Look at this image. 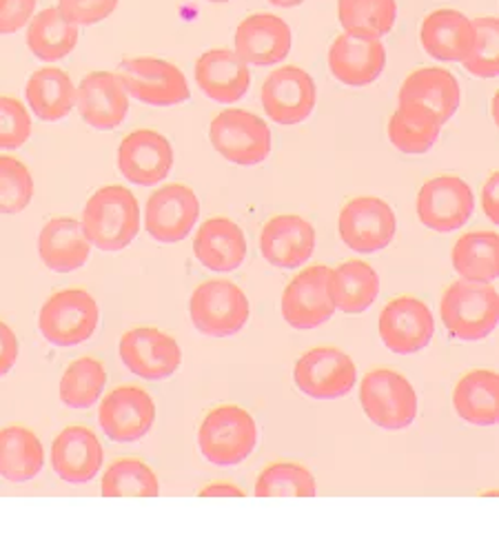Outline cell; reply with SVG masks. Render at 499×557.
Returning a JSON list of instances; mask_svg holds the SVG:
<instances>
[{
    "label": "cell",
    "mask_w": 499,
    "mask_h": 557,
    "mask_svg": "<svg viewBox=\"0 0 499 557\" xmlns=\"http://www.w3.org/2000/svg\"><path fill=\"white\" fill-rule=\"evenodd\" d=\"M80 222L96 249L114 253L129 247L138 236L140 205L129 189L109 185L87 200Z\"/></svg>",
    "instance_id": "1"
},
{
    "label": "cell",
    "mask_w": 499,
    "mask_h": 557,
    "mask_svg": "<svg viewBox=\"0 0 499 557\" xmlns=\"http://www.w3.org/2000/svg\"><path fill=\"white\" fill-rule=\"evenodd\" d=\"M439 313L451 336L462 343L488 338L499 322V296L490 283L458 281L441 296Z\"/></svg>",
    "instance_id": "2"
},
{
    "label": "cell",
    "mask_w": 499,
    "mask_h": 557,
    "mask_svg": "<svg viewBox=\"0 0 499 557\" xmlns=\"http://www.w3.org/2000/svg\"><path fill=\"white\" fill-rule=\"evenodd\" d=\"M255 444V420L249 411L236 405L213 409L198 431L200 454L215 467H236L245 462L253 454Z\"/></svg>",
    "instance_id": "3"
},
{
    "label": "cell",
    "mask_w": 499,
    "mask_h": 557,
    "mask_svg": "<svg viewBox=\"0 0 499 557\" xmlns=\"http://www.w3.org/2000/svg\"><path fill=\"white\" fill-rule=\"evenodd\" d=\"M360 405L366 418L384 431L409 429L417 418L415 388L394 369H375L364 375Z\"/></svg>",
    "instance_id": "4"
},
{
    "label": "cell",
    "mask_w": 499,
    "mask_h": 557,
    "mask_svg": "<svg viewBox=\"0 0 499 557\" xmlns=\"http://www.w3.org/2000/svg\"><path fill=\"white\" fill-rule=\"evenodd\" d=\"M100 322L96 298L85 289L53 294L38 313L42 338L55 347H76L87 343Z\"/></svg>",
    "instance_id": "5"
},
{
    "label": "cell",
    "mask_w": 499,
    "mask_h": 557,
    "mask_svg": "<svg viewBox=\"0 0 499 557\" xmlns=\"http://www.w3.org/2000/svg\"><path fill=\"white\" fill-rule=\"evenodd\" d=\"M191 322L204 336L232 338L245 329L251 315L249 298L232 281H207L189 300Z\"/></svg>",
    "instance_id": "6"
},
{
    "label": "cell",
    "mask_w": 499,
    "mask_h": 557,
    "mask_svg": "<svg viewBox=\"0 0 499 557\" xmlns=\"http://www.w3.org/2000/svg\"><path fill=\"white\" fill-rule=\"evenodd\" d=\"M209 140L222 158L242 166L264 162L273 145L269 125L247 109L220 111L209 127Z\"/></svg>",
    "instance_id": "7"
},
{
    "label": "cell",
    "mask_w": 499,
    "mask_h": 557,
    "mask_svg": "<svg viewBox=\"0 0 499 557\" xmlns=\"http://www.w3.org/2000/svg\"><path fill=\"white\" fill-rule=\"evenodd\" d=\"M294 380L309 398L338 400L355 388L358 367L338 347H315L296 362Z\"/></svg>",
    "instance_id": "8"
},
{
    "label": "cell",
    "mask_w": 499,
    "mask_h": 557,
    "mask_svg": "<svg viewBox=\"0 0 499 557\" xmlns=\"http://www.w3.org/2000/svg\"><path fill=\"white\" fill-rule=\"evenodd\" d=\"M396 211L375 196H358L340 211L338 230L342 243L358 253L386 249L396 238Z\"/></svg>",
    "instance_id": "9"
},
{
    "label": "cell",
    "mask_w": 499,
    "mask_h": 557,
    "mask_svg": "<svg viewBox=\"0 0 499 557\" xmlns=\"http://www.w3.org/2000/svg\"><path fill=\"white\" fill-rule=\"evenodd\" d=\"M116 76L132 98L151 107H170L189 98L185 74L176 65L149 55L123 61Z\"/></svg>",
    "instance_id": "10"
},
{
    "label": "cell",
    "mask_w": 499,
    "mask_h": 557,
    "mask_svg": "<svg viewBox=\"0 0 499 557\" xmlns=\"http://www.w3.org/2000/svg\"><path fill=\"white\" fill-rule=\"evenodd\" d=\"M475 211V196L466 181L458 176H437L417 194V218L437 234L462 230Z\"/></svg>",
    "instance_id": "11"
},
{
    "label": "cell",
    "mask_w": 499,
    "mask_h": 557,
    "mask_svg": "<svg viewBox=\"0 0 499 557\" xmlns=\"http://www.w3.org/2000/svg\"><path fill=\"white\" fill-rule=\"evenodd\" d=\"M377 331L388 351L396 356H413L431 345L435 336V318L426 302L400 296L382 309Z\"/></svg>",
    "instance_id": "12"
},
{
    "label": "cell",
    "mask_w": 499,
    "mask_h": 557,
    "mask_svg": "<svg viewBox=\"0 0 499 557\" xmlns=\"http://www.w3.org/2000/svg\"><path fill=\"white\" fill-rule=\"evenodd\" d=\"M266 116L283 127L298 125L311 116L317 100V89L309 72L296 65H285L271 72L260 91Z\"/></svg>",
    "instance_id": "13"
},
{
    "label": "cell",
    "mask_w": 499,
    "mask_h": 557,
    "mask_svg": "<svg viewBox=\"0 0 499 557\" xmlns=\"http://www.w3.org/2000/svg\"><path fill=\"white\" fill-rule=\"evenodd\" d=\"M200 215V200L187 185H164L153 191L145 207V230L158 243L185 240Z\"/></svg>",
    "instance_id": "14"
},
{
    "label": "cell",
    "mask_w": 499,
    "mask_h": 557,
    "mask_svg": "<svg viewBox=\"0 0 499 557\" xmlns=\"http://www.w3.org/2000/svg\"><path fill=\"white\" fill-rule=\"evenodd\" d=\"M155 422V403L142 386L125 384L111 392L100 409L98 424L102 433L116 444L142 440Z\"/></svg>",
    "instance_id": "15"
},
{
    "label": "cell",
    "mask_w": 499,
    "mask_h": 557,
    "mask_svg": "<svg viewBox=\"0 0 499 557\" xmlns=\"http://www.w3.org/2000/svg\"><path fill=\"white\" fill-rule=\"evenodd\" d=\"M336 313L330 296V269L313 264L300 271L283 294V318L289 326L317 329Z\"/></svg>",
    "instance_id": "16"
},
{
    "label": "cell",
    "mask_w": 499,
    "mask_h": 557,
    "mask_svg": "<svg viewBox=\"0 0 499 557\" xmlns=\"http://www.w3.org/2000/svg\"><path fill=\"white\" fill-rule=\"evenodd\" d=\"M118 351L129 373L149 382L172 377L183 364L180 345L153 326H138L127 331Z\"/></svg>",
    "instance_id": "17"
},
{
    "label": "cell",
    "mask_w": 499,
    "mask_h": 557,
    "mask_svg": "<svg viewBox=\"0 0 499 557\" xmlns=\"http://www.w3.org/2000/svg\"><path fill=\"white\" fill-rule=\"evenodd\" d=\"M386 65L382 40L362 29H345L328 49L330 74L351 87H366L379 78Z\"/></svg>",
    "instance_id": "18"
},
{
    "label": "cell",
    "mask_w": 499,
    "mask_h": 557,
    "mask_svg": "<svg viewBox=\"0 0 499 557\" xmlns=\"http://www.w3.org/2000/svg\"><path fill=\"white\" fill-rule=\"evenodd\" d=\"M172 166V143L153 129L132 132L118 147V170L134 185L153 187L170 176Z\"/></svg>",
    "instance_id": "19"
},
{
    "label": "cell",
    "mask_w": 499,
    "mask_h": 557,
    "mask_svg": "<svg viewBox=\"0 0 499 557\" xmlns=\"http://www.w3.org/2000/svg\"><path fill=\"white\" fill-rule=\"evenodd\" d=\"M76 107L89 127L109 132L125 123L129 114V94L116 74L91 72L76 87Z\"/></svg>",
    "instance_id": "20"
},
{
    "label": "cell",
    "mask_w": 499,
    "mask_h": 557,
    "mask_svg": "<svg viewBox=\"0 0 499 557\" xmlns=\"http://www.w3.org/2000/svg\"><path fill=\"white\" fill-rule=\"evenodd\" d=\"M315 230L309 220L296 213L271 218L260 234L264 260L277 269H300L315 251Z\"/></svg>",
    "instance_id": "21"
},
{
    "label": "cell",
    "mask_w": 499,
    "mask_h": 557,
    "mask_svg": "<svg viewBox=\"0 0 499 557\" xmlns=\"http://www.w3.org/2000/svg\"><path fill=\"white\" fill-rule=\"evenodd\" d=\"M104 460L98 435L83 424L65 426L51 444V469L67 484L91 482Z\"/></svg>",
    "instance_id": "22"
},
{
    "label": "cell",
    "mask_w": 499,
    "mask_h": 557,
    "mask_svg": "<svg viewBox=\"0 0 499 557\" xmlns=\"http://www.w3.org/2000/svg\"><path fill=\"white\" fill-rule=\"evenodd\" d=\"M247 65H277L291 51V27L273 14H253L236 29V49Z\"/></svg>",
    "instance_id": "23"
},
{
    "label": "cell",
    "mask_w": 499,
    "mask_h": 557,
    "mask_svg": "<svg viewBox=\"0 0 499 557\" xmlns=\"http://www.w3.org/2000/svg\"><path fill=\"white\" fill-rule=\"evenodd\" d=\"M196 83L204 96L220 104L238 102L249 85V65L232 49H209L196 63Z\"/></svg>",
    "instance_id": "24"
},
{
    "label": "cell",
    "mask_w": 499,
    "mask_h": 557,
    "mask_svg": "<svg viewBox=\"0 0 499 557\" xmlns=\"http://www.w3.org/2000/svg\"><path fill=\"white\" fill-rule=\"evenodd\" d=\"M91 247L93 245L85 234L83 222L70 215L51 218L38 236L40 260L55 273H72L85 267Z\"/></svg>",
    "instance_id": "25"
},
{
    "label": "cell",
    "mask_w": 499,
    "mask_h": 557,
    "mask_svg": "<svg viewBox=\"0 0 499 557\" xmlns=\"http://www.w3.org/2000/svg\"><path fill=\"white\" fill-rule=\"evenodd\" d=\"M194 253L209 271H236L247 258L245 232L232 218H209L196 232Z\"/></svg>",
    "instance_id": "26"
},
{
    "label": "cell",
    "mask_w": 499,
    "mask_h": 557,
    "mask_svg": "<svg viewBox=\"0 0 499 557\" xmlns=\"http://www.w3.org/2000/svg\"><path fill=\"white\" fill-rule=\"evenodd\" d=\"M420 40L433 59L464 63L475 40L473 21L456 10H437L424 18Z\"/></svg>",
    "instance_id": "27"
},
{
    "label": "cell",
    "mask_w": 499,
    "mask_h": 557,
    "mask_svg": "<svg viewBox=\"0 0 499 557\" xmlns=\"http://www.w3.org/2000/svg\"><path fill=\"white\" fill-rule=\"evenodd\" d=\"M398 100L424 104L444 125L449 123L460 109L462 89L451 72L439 67H422L402 83Z\"/></svg>",
    "instance_id": "28"
},
{
    "label": "cell",
    "mask_w": 499,
    "mask_h": 557,
    "mask_svg": "<svg viewBox=\"0 0 499 557\" xmlns=\"http://www.w3.org/2000/svg\"><path fill=\"white\" fill-rule=\"evenodd\" d=\"M460 420L471 426H495L499 420V375L482 369L466 373L453 392Z\"/></svg>",
    "instance_id": "29"
},
{
    "label": "cell",
    "mask_w": 499,
    "mask_h": 557,
    "mask_svg": "<svg viewBox=\"0 0 499 557\" xmlns=\"http://www.w3.org/2000/svg\"><path fill=\"white\" fill-rule=\"evenodd\" d=\"M45 465V449L34 431L25 426L0 429V478L10 484L34 480Z\"/></svg>",
    "instance_id": "30"
},
{
    "label": "cell",
    "mask_w": 499,
    "mask_h": 557,
    "mask_svg": "<svg viewBox=\"0 0 499 557\" xmlns=\"http://www.w3.org/2000/svg\"><path fill=\"white\" fill-rule=\"evenodd\" d=\"M25 94L36 119L45 123L63 121L76 104V87L70 74L59 67H42L32 74Z\"/></svg>",
    "instance_id": "31"
},
{
    "label": "cell",
    "mask_w": 499,
    "mask_h": 557,
    "mask_svg": "<svg viewBox=\"0 0 499 557\" xmlns=\"http://www.w3.org/2000/svg\"><path fill=\"white\" fill-rule=\"evenodd\" d=\"M330 296L336 309L355 315L366 311L379 296V275L362 260H349L330 269Z\"/></svg>",
    "instance_id": "32"
},
{
    "label": "cell",
    "mask_w": 499,
    "mask_h": 557,
    "mask_svg": "<svg viewBox=\"0 0 499 557\" xmlns=\"http://www.w3.org/2000/svg\"><path fill=\"white\" fill-rule=\"evenodd\" d=\"M441 123L431 109L417 102H400L388 121V140L402 153H426L439 138Z\"/></svg>",
    "instance_id": "33"
},
{
    "label": "cell",
    "mask_w": 499,
    "mask_h": 557,
    "mask_svg": "<svg viewBox=\"0 0 499 557\" xmlns=\"http://www.w3.org/2000/svg\"><path fill=\"white\" fill-rule=\"evenodd\" d=\"M27 45L40 61H61L78 45V25L67 21L59 8H47L29 21Z\"/></svg>",
    "instance_id": "34"
},
{
    "label": "cell",
    "mask_w": 499,
    "mask_h": 557,
    "mask_svg": "<svg viewBox=\"0 0 499 557\" xmlns=\"http://www.w3.org/2000/svg\"><path fill=\"white\" fill-rule=\"evenodd\" d=\"M453 269L464 281L495 283L499 275V238L495 232L464 234L453 247Z\"/></svg>",
    "instance_id": "35"
},
{
    "label": "cell",
    "mask_w": 499,
    "mask_h": 557,
    "mask_svg": "<svg viewBox=\"0 0 499 557\" xmlns=\"http://www.w3.org/2000/svg\"><path fill=\"white\" fill-rule=\"evenodd\" d=\"M104 386H107V371L102 362L91 356H83L65 369L59 394L65 407L76 411H87L100 400Z\"/></svg>",
    "instance_id": "36"
},
{
    "label": "cell",
    "mask_w": 499,
    "mask_h": 557,
    "mask_svg": "<svg viewBox=\"0 0 499 557\" xmlns=\"http://www.w3.org/2000/svg\"><path fill=\"white\" fill-rule=\"evenodd\" d=\"M100 491L104 497H155L160 484L149 465L138 458H121L107 469Z\"/></svg>",
    "instance_id": "37"
},
{
    "label": "cell",
    "mask_w": 499,
    "mask_h": 557,
    "mask_svg": "<svg viewBox=\"0 0 499 557\" xmlns=\"http://www.w3.org/2000/svg\"><path fill=\"white\" fill-rule=\"evenodd\" d=\"M338 18L345 29H362L379 38L396 27L398 3L396 0H338Z\"/></svg>",
    "instance_id": "38"
},
{
    "label": "cell",
    "mask_w": 499,
    "mask_h": 557,
    "mask_svg": "<svg viewBox=\"0 0 499 557\" xmlns=\"http://www.w3.org/2000/svg\"><path fill=\"white\" fill-rule=\"evenodd\" d=\"M255 497H313L317 484L313 473L296 462H275L260 473Z\"/></svg>",
    "instance_id": "39"
},
{
    "label": "cell",
    "mask_w": 499,
    "mask_h": 557,
    "mask_svg": "<svg viewBox=\"0 0 499 557\" xmlns=\"http://www.w3.org/2000/svg\"><path fill=\"white\" fill-rule=\"evenodd\" d=\"M34 198V178L27 164L0 153V213L14 215L27 209Z\"/></svg>",
    "instance_id": "40"
},
{
    "label": "cell",
    "mask_w": 499,
    "mask_h": 557,
    "mask_svg": "<svg viewBox=\"0 0 499 557\" xmlns=\"http://www.w3.org/2000/svg\"><path fill=\"white\" fill-rule=\"evenodd\" d=\"M473 32H475L473 49L464 59L466 72L477 76V78H497V74H499V63H497L499 27H497V18L484 16V18L473 21Z\"/></svg>",
    "instance_id": "41"
},
{
    "label": "cell",
    "mask_w": 499,
    "mask_h": 557,
    "mask_svg": "<svg viewBox=\"0 0 499 557\" xmlns=\"http://www.w3.org/2000/svg\"><path fill=\"white\" fill-rule=\"evenodd\" d=\"M29 111L18 98L0 96V149H18L32 138Z\"/></svg>",
    "instance_id": "42"
},
{
    "label": "cell",
    "mask_w": 499,
    "mask_h": 557,
    "mask_svg": "<svg viewBox=\"0 0 499 557\" xmlns=\"http://www.w3.org/2000/svg\"><path fill=\"white\" fill-rule=\"evenodd\" d=\"M118 8V0H59V10L74 25H96L111 16Z\"/></svg>",
    "instance_id": "43"
},
{
    "label": "cell",
    "mask_w": 499,
    "mask_h": 557,
    "mask_svg": "<svg viewBox=\"0 0 499 557\" xmlns=\"http://www.w3.org/2000/svg\"><path fill=\"white\" fill-rule=\"evenodd\" d=\"M36 3L38 0H5V5L0 8V36L23 29L36 12Z\"/></svg>",
    "instance_id": "44"
},
{
    "label": "cell",
    "mask_w": 499,
    "mask_h": 557,
    "mask_svg": "<svg viewBox=\"0 0 499 557\" xmlns=\"http://www.w3.org/2000/svg\"><path fill=\"white\" fill-rule=\"evenodd\" d=\"M18 351H21V345H18L16 333L0 320V377L8 375L14 369L18 360Z\"/></svg>",
    "instance_id": "45"
},
{
    "label": "cell",
    "mask_w": 499,
    "mask_h": 557,
    "mask_svg": "<svg viewBox=\"0 0 499 557\" xmlns=\"http://www.w3.org/2000/svg\"><path fill=\"white\" fill-rule=\"evenodd\" d=\"M482 207L490 222H499V174L492 172L482 189Z\"/></svg>",
    "instance_id": "46"
},
{
    "label": "cell",
    "mask_w": 499,
    "mask_h": 557,
    "mask_svg": "<svg viewBox=\"0 0 499 557\" xmlns=\"http://www.w3.org/2000/svg\"><path fill=\"white\" fill-rule=\"evenodd\" d=\"M202 497H245V491L234 486V484H227V482H217V484H209L200 491Z\"/></svg>",
    "instance_id": "47"
},
{
    "label": "cell",
    "mask_w": 499,
    "mask_h": 557,
    "mask_svg": "<svg viewBox=\"0 0 499 557\" xmlns=\"http://www.w3.org/2000/svg\"><path fill=\"white\" fill-rule=\"evenodd\" d=\"M269 3L275 8H298L304 3V0H269Z\"/></svg>",
    "instance_id": "48"
},
{
    "label": "cell",
    "mask_w": 499,
    "mask_h": 557,
    "mask_svg": "<svg viewBox=\"0 0 499 557\" xmlns=\"http://www.w3.org/2000/svg\"><path fill=\"white\" fill-rule=\"evenodd\" d=\"M209 3H229V0H209Z\"/></svg>",
    "instance_id": "49"
},
{
    "label": "cell",
    "mask_w": 499,
    "mask_h": 557,
    "mask_svg": "<svg viewBox=\"0 0 499 557\" xmlns=\"http://www.w3.org/2000/svg\"><path fill=\"white\" fill-rule=\"evenodd\" d=\"M5 5V0H0V8H3Z\"/></svg>",
    "instance_id": "50"
}]
</instances>
